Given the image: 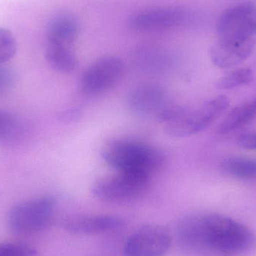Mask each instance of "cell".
Segmentation results:
<instances>
[{
    "label": "cell",
    "mask_w": 256,
    "mask_h": 256,
    "mask_svg": "<svg viewBox=\"0 0 256 256\" xmlns=\"http://www.w3.org/2000/svg\"><path fill=\"white\" fill-rule=\"evenodd\" d=\"M180 234L182 240L190 244H201L228 254L248 250L256 244L255 234L248 227L218 214L184 221L180 227Z\"/></svg>",
    "instance_id": "obj_1"
},
{
    "label": "cell",
    "mask_w": 256,
    "mask_h": 256,
    "mask_svg": "<svg viewBox=\"0 0 256 256\" xmlns=\"http://www.w3.org/2000/svg\"><path fill=\"white\" fill-rule=\"evenodd\" d=\"M104 160L118 172L150 176L165 162L164 152L144 143L129 140H114L102 148Z\"/></svg>",
    "instance_id": "obj_2"
},
{
    "label": "cell",
    "mask_w": 256,
    "mask_h": 256,
    "mask_svg": "<svg viewBox=\"0 0 256 256\" xmlns=\"http://www.w3.org/2000/svg\"><path fill=\"white\" fill-rule=\"evenodd\" d=\"M56 204L55 198L43 196L15 204L8 214L9 230L19 236L43 231L52 221Z\"/></svg>",
    "instance_id": "obj_3"
},
{
    "label": "cell",
    "mask_w": 256,
    "mask_h": 256,
    "mask_svg": "<svg viewBox=\"0 0 256 256\" xmlns=\"http://www.w3.org/2000/svg\"><path fill=\"white\" fill-rule=\"evenodd\" d=\"M148 180L147 174L120 172L118 176L96 180L92 186V192L96 198L104 202H128L143 194Z\"/></svg>",
    "instance_id": "obj_4"
},
{
    "label": "cell",
    "mask_w": 256,
    "mask_h": 256,
    "mask_svg": "<svg viewBox=\"0 0 256 256\" xmlns=\"http://www.w3.org/2000/svg\"><path fill=\"white\" fill-rule=\"evenodd\" d=\"M228 98L220 96L208 100L196 109L188 108L178 121L164 126L165 132L176 138L198 134L208 127L228 108Z\"/></svg>",
    "instance_id": "obj_5"
},
{
    "label": "cell",
    "mask_w": 256,
    "mask_h": 256,
    "mask_svg": "<svg viewBox=\"0 0 256 256\" xmlns=\"http://www.w3.org/2000/svg\"><path fill=\"white\" fill-rule=\"evenodd\" d=\"M218 39L243 40L256 39V4L242 2L224 10L216 22Z\"/></svg>",
    "instance_id": "obj_6"
},
{
    "label": "cell",
    "mask_w": 256,
    "mask_h": 256,
    "mask_svg": "<svg viewBox=\"0 0 256 256\" xmlns=\"http://www.w3.org/2000/svg\"><path fill=\"white\" fill-rule=\"evenodd\" d=\"M123 62L118 57L104 56L90 64L80 78V90L87 96H97L108 91L121 79Z\"/></svg>",
    "instance_id": "obj_7"
},
{
    "label": "cell",
    "mask_w": 256,
    "mask_h": 256,
    "mask_svg": "<svg viewBox=\"0 0 256 256\" xmlns=\"http://www.w3.org/2000/svg\"><path fill=\"white\" fill-rule=\"evenodd\" d=\"M171 237L164 227L146 225L128 238L124 244L126 256H164L170 250Z\"/></svg>",
    "instance_id": "obj_8"
},
{
    "label": "cell",
    "mask_w": 256,
    "mask_h": 256,
    "mask_svg": "<svg viewBox=\"0 0 256 256\" xmlns=\"http://www.w3.org/2000/svg\"><path fill=\"white\" fill-rule=\"evenodd\" d=\"M188 15L182 9L154 8L134 14L128 20L132 31L138 33L156 32L184 24Z\"/></svg>",
    "instance_id": "obj_9"
},
{
    "label": "cell",
    "mask_w": 256,
    "mask_h": 256,
    "mask_svg": "<svg viewBox=\"0 0 256 256\" xmlns=\"http://www.w3.org/2000/svg\"><path fill=\"white\" fill-rule=\"evenodd\" d=\"M167 94L160 86L144 84L134 87L128 92L126 102L131 112L137 116H155L166 106Z\"/></svg>",
    "instance_id": "obj_10"
},
{
    "label": "cell",
    "mask_w": 256,
    "mask_h": 256,
    "mask_svg": "<svg viewBox=\"0 0 256 256\" xmlns=\"http://www.w3.org/2000/svg\"><path fill=\"white\" fill-rule=\"evenodd\" d=\"M256 44V39L243 42L218 39L210 48V58L220 68L234 67L250 56Z\"/></svg>",
    "instance_id": "obj_11"
},
{
    "label": "cell",
    "mask_w": 256,
    "mask_h": 256,
    "mask_svg": "<svg viewBox=\"0 0 256 256\" xmlns=\"http://www.w3.org/2000/svg\"><path fill=\"white\" fill-rule=\"evenodd\" d=\"M63 226L74 234H104L122 230L126 226V221L111 215L76 216L64 221Z\"/></svg>",
    "instance_id": "obj_12"
},
{
    "label": "cell",
    "mask_w": 256,
    "mask_h": 256,
    "mask_svg": "<svg viewBox=\"0 0 256 256\" xmlns=\"http://www.w3.org/2000/svg\"><path fill=\"white\" fill-rule=\"evenodd\" d=\"M45 33L48 43L69 46L79 36V24L70 14H58L48 21Z\"/></svg>",
    "instance_id": "obj_13"
},
{
    "label": "cell",
    "mask_w": 256,
    "mask_h": 256,
    "mask_svg": "<svg viewBox=\"0 0 256 256\" xmlns=\"http://www.w3.org/2000/svg\"><path fill=\"white\" fill-rule=\"evenodd\" d=\"M44 56L49 66L60 73H70L78 67V57L69 46L48 42Z\"/></svg>",
    "instance_id": "obj_14"
},
{
    "label": "cell",
    "mask_w": 256,
    "mask_h": 256,
    "mask_svg": "<svg viewBox=\"0 0 256 256\" xmlns=\"http://www.w3.org/2000/svg\"><path fill=\"white\" fill-rule=\"evenodd\" d=\"M256 115V96L234 108L218 128L219 134H228L249 122Z\"/></svg>",
    "instance_id": "obj_15"
},
{
    "label": "cell",
    "mask_w": 256,
    "mask_h": 256,
    "mask_svg": "<svg viewBox=\"0 0 256 256\" xmlns=\"http://www.w3.org/2000/svg\"><path fill=\"white\" fill-rule=\"evenodd\" d=\"M221 170L232 177L245 180H256V159L230 158L221 162Z\"/></svg>",
    "instance_id": "obj_16"
},
{
    "label": "cell",
    "mask_w": 256,
    "mask_h": 256,
    "mask_svg": "<svg viewBox=\"0 0 256 256\" xmlns=\"http://www.w3.org/2000/svg\"><path fill=\"white\" fill-rule=\"evenodd\" d=\"M252 79L254 72L250 69H237L219 79L216 84V88L222 90H232L248 85Z\"/></svg>",
    "instance_id": "obj_17"
},
{
    "label": "cell",
    "mask_w": 256,
    "mask_h": 256,
    "mask_svg": "<svg viewBox=\"0 0 256 256\" xmlns=\"http://www.w3.org/2000/svg\"><path fill=\"white\" fill-rule=\"evenodd\" d=\"M16 52V39L8 28L0 27V64L10 61Z\"/></svg>",
    "instance_id": "obj_18"
},
{
    "label": "cell",
    "mask_w": 256,
    "mask_h": 256,
    "mask_svg": "<svg viewBox=\"0 0 256 256\" xmlns=\"http://www.w3.org/2000/svg\"><path fill=\"white\" fill-rule=\"evenodd\" d=\"M18 130V120L10 112L0 110V142L10 140Z\"/></svg>",
    "instance_id": "obj_19"
},
{
    "label": "cell",
    "mask_w": 256,
    "mask_h": 256,
    "mask_svg": "<svg viewBox=\"0 0 256 256\" xmlns=\"http://www.w3.org/2000/svg\"><path fill=\"white\" fill-rule=\"evenodd\" d=\"M0 256H36V252L27 245L4 242L0 244Z\"/></svg>",
    "instance_id": "obj_20"
},
{
    "label": "cell",
    "mask_w": 256,
    "mask_h": 256,
    "mask_svg": "<svg viewBox=\"0 0 256 256\" xmlns=\"http://www.w3.org/2000/svg\"><path fill=\"white\" fill-rule=\"evenodd\" d=\"M188 109L183 106H166L156 114V117L158 121L164 123L165 126L178 120Z\"/></svg>",
    "instance_id": "obj_21"
},
{
    "label": "cell",
    "mask_w": 256,
    "mask_h": 256,
    "mask_svg": "<svg viewBox=\"0 0 256 256\" xmlns=\"http://www.w3.org/2000/svg\"><path fill=\"white\" fill-rule=\"evenodd\" d=\"M15 74L13 70L0 64V96H4L14 86Z\"/></svg>",
    "instance_id": "obj_22"
},
{
    "label": "cell",
    "mask_w": 256,
    "mask_h": 256,
    "mask_svg": "<svg viewBox=\"0 0 256 256\" xmlns=\"http://www.w3.org/2000/svg\"><path fill=\"white\" fill-rule=\"evenodd\" d=\"M82 110L78 106H72L67 108L64 110L58 112V118L60 121L67 124L76 122L82 116Z\"/></svg>",
    "instance_id": "obj_23"
},
{
    "label": "cell",
    "mask_w": 256,
    "mask_h": 256,
    "mask_svg": "<svg viewBox=\"0 0 256 256\" xmlns=\"http://www.w3.org/2000/svg\"><path fill=\"white\" fill-rule=\"evenodd\" d=\"M238 144L244 148L256 149V132L240 136L238 138Z\"/></svg>",
    "instance_id": "obj_24"
}]
</instances>
